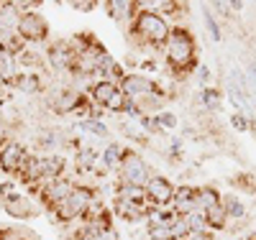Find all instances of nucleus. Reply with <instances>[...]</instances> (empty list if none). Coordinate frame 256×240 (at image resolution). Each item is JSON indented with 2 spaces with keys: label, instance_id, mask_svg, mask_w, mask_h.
<instances>
[{
  "label": "nucleus",
  "instance_id": "7",
  "mask_svg": "<svg viewBox=\"0 0 256 240\" xmlns=\"http://www.w3.org/2000/svg\"><path fill=\"white\" fill-rule=\"evenodd\" d=\"M120 92L128 100H146V97H154L156 95V87H154L152 79L144 77V74H128L120 82Z\"/></svg>",
  "mask_w": 256,
  "mask_h": 240
},
{
  "label": "nucleus",
  "instance_id": "30",
  "mask_svg": "<svg viewBox=\"0 0 256 240\" xmlns=\"http://www.w3.org/2000/svg\"><path fill=\"white\" fill-rule=\"evenodd\" d=\"M248 77H251V82L256 84V64H251V67H248Z\"/></svg>",
  "mask_w": 256,
  "mask_h": 240
},
{
  "label": "nucleus",
  "instance_id": "31",
  "mask_svg": "<svg viewBox=\"0 0 256 240\" xmlns=\"http://www.w3.org/2000/svg\"><path fill=\"white\" fill-rule=\"evenodd\" d=\"M251 240H256V235H254V238H251Z\"/></svg>",
  "mask_w": 256,
  "mask_h": 240
},
{
  "label": "nucleus",
  "instance_id": "10",
  "mask_svg": "<svg viewBox=\"0 0 256 240\" xmlns=\"http://www.w3.org/2000/svg\"><path fill=\"white\" fill-rule=\"evenodd\" d=\"M0 205H3V210L16 217V220H28V217H34V205L28 197H24V194H8L6 200H0Z\"/></svg>",
  "mask_w": 256,
  "mask_h": 240
},
{
  "label": "nucleus",
  "instance_id": "27",
  "mask_svg": "<svg viewBox=\"0 0 256 240\" xmlns=\"http://www.w3.org/2000/svg\"><path fill=\"white\" fill-rule=\"evenodd\" d=\"M182 240H210V235H208V233H190V235L182 238Z\"/></svg>",
  "mask_w": 256,
  "mask_h": 240
},
{
  "label": "nucleus",
  "instance_id": "11",
  "mask_svg": "<svg viewBox=\"0 0 256 240\" xmlns=\"http://www.w3.org/2000/svg\"><path fill=\"white\" fill-rule=\"evenodd\" d=\"M172 212L174 215H190V212H195L198 210V189H192V187H180L174 189V200H172Z\"/></svg>",
  "mask_w": 256,
  "mask_h": 240
},
{
  "label": "nucleus",
  "instance_id": "17",
  "mask_svg": "<svg viewBox=\"0 0 256 240\" xmlns=\"http://www.w3.org/2000/svg\"><path fill=\"white\" fill-rule=\"evenodd\" d=\"M13 84L18 87L20 92H38V77L34 72H24L13 79Z\"/></svg>",
  "mask_w": 256,
  "mask_h": 240
},
{
  "label": "nucleus",
  "instance_id": "20",
  "mask_svg": "<svg viewBox=\"0 0 256 240\" xmlns=\"http://www.w3.org/2000/svg\"><path fill=\"white\" fill-rule=\"evenodd\" d=\"M95 161H98V154L92 148H84V151H80L77 154V166H80V171H90L92 166H95Z\"/></svg>",
  "mask_w": 256,
  "mask_h": 240
},
{
  "label": "nucleus",
  "instance_id": "26",
  "mask_svg": "<svg viewBox=\"0 0 256 240\" xmlns=\"http://www.w3.org/2000/svg\"><path fill=\"white\" fill-rule=\"evenodd\" d=\"M159 123H162V125H166V128H174V125H177V118L166 115V113H159Z\"/></svg>",
  "mask_w": 256,
  "mask_h": 240
},
{
  "label": "nucleus",
  "instance_id": "3",
  "mask_svg": "<svg viewBox=\"0 0 256 240\" xmlns=\"http://www.w3.org/2000/svg\"><path fill=\"white\" fill-rule=\"evenodd\" d=\"M152 177H154L152 169H148V164L136 154V151H126L123 161H120V179H123V184L146 187Z\"/></svg>",
  "mask_w": 256,
  "mask_h": 240
},
{
  "label": "nucleus",
  "instance_id": "23",
  "mask_svg": "<svg viewBox=\"0 0 256 240\" xmlns=\"http://www.w3.org/2000/svg\"><path fill=\"white\" fill-rule=\"evenodd\" d=\"M128 8H134V3H108L110 18H123V15H128Z\"/></svg>",
  "mask_w": 256,
  "mask_h": 240
},
{
  "label": "nucleus",
  "instance_id": "2",
  "mask_svg": "<svg viewBox=\"0 0 256 240\" xmlns=\"http://www.w3.org/2000/svg\"><path fill=\"white\" fill-rule=\"evenodd\" d=\"M92 192L88 189V187H74V192L70 194L67 200H64L54 212L59 215V220H64V223H70V220H74V217H82V215H88L90 212V207H92Z\"/></svg>",
  "mask_w": 256,
  "mask_h": 240
},
{
  "label": "nucleus",
  "instance_id": "4",
  "mask_svg": "<svg viewBox=\"0 0 256 240\" xmlns=\"http://www.w3.org/2000/svg\"><path fill=\"white\" fill-rule=\"evenodd\" d=\"M16 33L20 41H28V43H38L49 36V23L46 18L41 15L38 10H26L24 15L18 18V26H16Z\"/></svg>",
  "mask_w": 256,
  "mask_h": 240
},
{
  "label": "nucleus",
  "instance_id": "18",
  "mask_svg": "<svg viewBox=\"0 0 256 240\" xmlns=\"http://www.w3.org/2000/svg\"><path fill=\"white\" fill-rule=\"evenodd\" d=\"M102 161H105V166H108V169L120 166V161H123V148H120V143H110L108 148H105Z\"/></svg>",
  "mask_w": 256,
  "mask_h": 240
},
{
  "label": "nucleus",
  "instance_id": "19",
  "mask_svg": "<svg viewBox=\"0 0 256 240\" xmlns=\"http://www.w3.org/2000/svg\"><path fill=\"white\" fill-rule=\"evenodd\" d=\"M223 207H226V215L230 217V220H244V217H246V207H244V202L236 200V197H228V200L223 202Z\"/></svg>",
  "mask_w": 256,
  "mask_h": 240
},
{
  "label": "nucleus",
  "instance_id": "28",
  "mask_svg": "<svg viewBox=\"0 0 256 240\" xmlns=\"http://www.w3.org/2000/svg\"><path fill=\"white\" fill-rule=\"evenodd\" d=\"M210 79V69L208 67H200V82H208Z\"/></svg>",
  "mask_w": 256,
  "mask_h": 240
},
{
  "label": "nucleus",
  "instance_id": "8",
  "mask_svg": "<svg viewBox=\"0 0 256 240\" xmlns=\"http://www.w3.org/2000/svg\"><path fill=\"white\" fill-rule=\"evenodd\" d=\"M72 192H74V184L70 179H64V177L52 179V182L44 184V189H41V202H44L46 207H52V210H56Z\"/></svg>",
  "mask_w": 256,
  "mask_h": 240
},
{
  "label": "nucleus",
  "instance_id": "13",
  "mask_svg": "<svg viewBox=\"0 0 256 240\" xmlns=\"http://www.w3.org/2000/svg\"><path fill=\"white\" fill-rule=\"evenodd\" d=\"M118 92H120V90L116 87V82H110V79H100V82H95V84H92V90H90L92 100L100 102V105H108Z\"/></svg>",
  "mask_w": 256,
  "mask_h": 240
},
{
  "label": "nucleus",
  "instance_id": "9",
  "mask_svg": "<svg viewBox=\"0 0 256 240\" xmlns=\"http://www.w3.org/2000/svg\"><path fill=\"white\" fill-rule=\"evenodd\" d=\"M146 197H148L152 205L164 207V205H169L174 200V187H172V182L164 179V177H152L148 184H146Z\"/></svg>",
  "mask_w": 256,
  "mask_h": 240
},
{
  "label": "nucleus",
  "instance_id": "5",
  "mask_svg": "<svg viewBox=\"0 0 256 240\" xmlns=\"http://www.w3.org/2000/svg\"><path fill=\"white\" fill-rule=\"evenodd\" d=\"M136 31L148 41V43H164L169 38V33H172V28H169V23L164 20V15L154 13V10H144L138 15V23H136Z\"/></svg>",
  "mask_w": 256,
  "mask_h": 240
},
{
  "label": "nucleus",
  "instance_id": "22",
  "mask_svg": "<svg viewBox=\"0 0 256 240\" xmlns=\"http://www.w3.org/2000/svg\"><path fill=\"white\" fill-rule=\"evenodd\" d=\"M202 18H205V26H208L210 38H212V41H220V26H218V20L212 18V10H205Z\"/></svg>",
  "mask_w": 256,
  "mask_h": 240
},
{
  "label": "nucleus",
  "instance_id": "6",
  "mask_svg": "<svg viewBox=\"0 0 256 240\" xmlns=\"http://www.w3.org/2000/svg\"><path fill=\"white\" fill-rule=\"evenodd\" d=\"M26 159H28V151L18 141L8 138V141L0 143V169H3L6 174H20Z\"/></svg>",
  "mask_w": 256,
  "mask_h": 240
},
{
  "label": "nucleus",
  "instance_id": "25",
  "mask_svg": "<svg viewBox=\"0 0 256 240\" xmlns=\"http://www.w3.org/2000/svg\"><path fill=\"white\" fill-rule=\"evenodd\" d=\"M230 125L238 128V130H248V120L244 118V113H236V115H233V118H230Z\"/></svg>",
  "mask_w": 256,
  "mask_h": 240
},
{
  "label": "nucleus",
  "instance_id": "15",
  "mask_svg": "<svg viewBox=\"0 0 256 240\" xmlns=\"http://www.w3.org/2000/svg\"><path fill=\"white\" fill-rule=\"evenodd\" d=\"M16 77L18 74H16V59H13V54L0 51V84H8Z\"/></svg>",
  "mask_w": 256,
  "mask_h": 240
},
{
  "label": "nucleus",
  "instance_id": "24",
  "mask_svg": "<svg viewBox=\"0 0 256 240\" xmlns=\"http://www.w3.org/2000/svg\"><path fill=\"white\" fill-rule=\"evenodd\" d=\"M28 233H18V230H13V228H0V240H31V238H26Z\"/></svg>",
  "mask_w": 256,
  "mask_h": 240
},
{
  "label": "nucleus",
  "instance_id": "1",
  "mask_svg": "<svg viewBox=\"0 0 256 240\" xmlns=\"http://www.w3.org/2000/svg\"><path fill=\"white\" fill-rule=\"evenodd\" d=\"M195 56V41L187 28H174L166 38V59L172 67H187Z\"/></svg>",
  "mask_w": 256,
  "mask_h": 240
},
{
  "label": "nucleus",
  "instance_id": "29",
  "mask_svg": "<svg viewBox=\"0 0 256 240\" xmlns=\"http://www.w3.org/2000/svg\"><path fill=\"white\" fill-rule=\"evenodd\" d=\"M72 8H82V10H88V8H95V3H72Z\"/></svg>",
  "mask_w": 256,
  "mask_h": 240
},
{
  "label": "nucleus",
  "instance_id": "12",
  "mask_svg": "<svg viewBox=\"0 0 256 240\" xmlns=\"http://www.w3.org/2000/svg\"><path fill=\"white\" fill-rule=\"evenodd\" d=\"M52 107L62 115V113H72V110H80V92L74 90H64V92H56V97L52 100Z\"/></svg>",
  "mask_w": 256,
  "mask_h": 240
},
{
  "label": "nucleus",
  "instance_id": "14",
  "mask_svg": "<svg viewBox=\"0 0 256 240\" xmlns=\"http://www.w3.org/2000/svg\"><path fill=\"white\" fill-rule=\"evenodd\" d=\"M216 205H220L218 189H212V187H200V189H198V210L205 212V210L216 207Z\"/></svg>",
  "mask_w": 256,
  "mask_h": 240
},
{
  "label": "nucleus",
  "instance_id": "21",
  "mask_svg": "<svg viewBox=\"0 0 256 240\" xmlns=\"http://www.w3.org/2000/svg\"><path fill=\"white\" fill-rule=\"evenodd\" d=\"M202 102L208 110H218V105H220V92L218 90H212V87H208V90H202Z\"/></svg>",
  "mask_w": 256,
  "mask_h": 240
},
{
  "label": "nucleus",
  "instance_id": "16",
  "mask_svg": "<svg viewBox=\"0 0 256 240\" xmlns=\"http://www.w3.org/2000/svg\"><path fill=\"white\" fill-rule=\"evenodd\" d=\"M205 220H208V225H210V228L223 230V228H226V220H228L223 202H220V205H216V207H210V210H205Z\"/></svg>",
  "mask_w": 256,
  "mask_h": 240
}]
</instances>
